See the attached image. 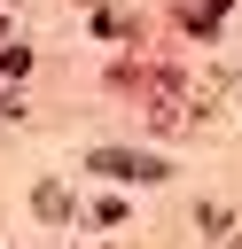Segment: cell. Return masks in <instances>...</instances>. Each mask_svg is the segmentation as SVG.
Instances as JSON below:
<instances>
[{"label": "cell", "mask_w": 242, "mask_h": 249, "mask_svg": "<svg viewBox=\"0 0 242 249\" xmlns=\"http://www.w3.org/2000/svg\"><path fill=\"white\" fill-rule=\"evenodd\" d=\"M94 171H109V179H164V156H141V148H94Z\"/></svg>", "instance_id": "cell-1"}, {"label": "cell", "mask_w": 242, "mask_h": 249, "mask_svg": "<svg viewBox=\"0 0 242 249\" xmlns=\"http://www.w3.org/2000/svg\"><path fill=\"white\" fill-rule=\"evenodd\" d=\"M31 202H39V218H70V195H62V187H39Z\"/></svg>", "instance_id": "cell-3"}, {"label": "cell", "mask_w": 242, "mask_h": 249, "mask_svg": "<svg viewBox=\"0 0 242 249\" xmlns=\"http://www.w3.org/2000/svg\"><path fill=\"white\" fill-rule=\"evenodd\" d=\"M219 16H226V0H187V8H180L187 31H219Z\"/></svg>", "instance_id": "cell-2"}]
</instances>
